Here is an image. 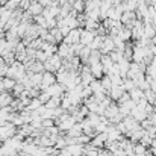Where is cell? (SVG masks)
I'll list each match as a JSON object with an SVG mask.
<instances>
[{
    "mask_svg": "<svg viewBox=\"0 0 156 156\" xmlns=\"http://www.w3.org/2000/svg\"><path fill=\"white\" fill-rule=\"evenodd\" d=\"M62 67V59L58 56V53L52 55L46 62H44V71H49V73H53L56 74V71Z\"/></svg>",
    "mask_w": 156,
    "mask_h": 156,
    "instance_id": "1",
    "label": "cell"
},
{
    "mask_svg": "<svg viewBox=\"0 0 156 156\" xmlns=\"http://www.w3.org/2000/svg\"><path fill=\"white\" fill-rule=\"evenodd\" d=\"M80 32H82V27H77V29H71L68 32L67 37H64L62 43L68 44V46H73V44H77L80 43Z\"/></svg>",
    "mask_w": 156,
    "mask_h": 156,
    "instance_id": "2",
    "label": "cell"
},
{
    "mask_svg": "<svg viewBox=\"0 0 156 156\" xmlns=\"http://www.w3.org/2000/svg\"><path fill=\"white\" fill-rule=\"evenodd\" d=\"M56 83V76L53 73H49V71H44L43 73V80H41V85H40V90L41 91H46L49 87H52Z\"/></svg>",
    "mask_w": 156,
    "mask_h": 156,
    "instance_id": "3",
    "label": "cell"
},
{
    "mask_svg": "<svg viewBox=\"0 0 156 156\" xmlns=\"http://www.w3.org/2000/svg\"><path fill=\"white\" fill-rule=\"evenodd\" d=\"M135 21H136V15H135V12H129V11H126V12H123V14H121L120 23H121L123 26H126V27L132 29V27H133V24H135Z\"/></svg>",
    "mask_w": 156,
    "mask_h": 156,
    "instance_id": "4",
    "label": "cell"
},
{
    "mask_svg": "<svg viewBox=\"0 0 156 156\" xmlns=\"http://www.w3.org/2000/svg\"><path fill=\"white\" fill-rule=\"evenodd\" d=\"M58 56L64 61V59H70L71 56H74L73 55V49H71V46H68V44H65V43H61V44H58Z\"/></svg>",
    "mask_w": 156,
    "mask_h": 156,
    "instance_id": "5",
    "label": "cell"
},
{
    "mask_svg": "<svg viewBox=\"0 0 156 156\" xmlns=\"http://www.w3.org/2000/svg\"><path fill=\"white\" fill-rule=\"evenodd\" d=\"M96 35H97L96 30H85V29H82V32H80V44L90 47V44L93 43Z\"/></svg>",
    "mask_w": 156,
    "mask_h": 156,
    "instance_id": "6",
    "label": "cell"
},
{
    "mask_svg": "<svg viewBox=\"0 0 156 156\" xmlns=\"http://www.w3.org/2000/svg\"><path fill=\"white\" fill-rule=\"evenodd\" d=\"M143 32H144V23L141 20H136L133 27H132V40L133 41H138L143 38Z\"/></svg>",
    "mask_w": 156,
    "mask_h": 156,
    "instance_id": "7",
    "label": "cell"
},
{
    "mask_svg": "<svg viewBox=\"0 0 156 156\" xmlns=\"http://www.w3.org/2000/svg\"><path fill=\"white\" fill-rule=\"evenodd\" d=\"M46 93L50 96V97H64V94H65V90H64V85H59V83H55L52 87H49L47 90H46Z\"/></svg>",
    "mask_w": 156,
    "mask_h": 156,
    "instance_id": "8",
    "label": "cell"
},
{
    "mask_svg": "<svg viewBox=\"0 0 156 156\" xmlns=\"http://www.w3.org/2000/svg\"><path fill=\"white\" fill-rule=\"evenodd\" d=\"M106 141H108V135H106V132H103V133H97L94 138H91L90 144L93 147H96V149H103Z\"/></svg>",
    "mask_w": 156,
    "mask_h": 156,
    "instance_id": "9",
    "label": "cell"
},
{
    "mask_svg": "<svg viewBox=\"0 0 156 156\" xmlns=\"http://www.w3.org/2000/svg\"><path fill=\"white\" fill-rule=\"evenodd\" d=\"M115 50V44H114V40L111 38V37H105L103 40V44H102V47H100V53L102 55H109L111 52H114Z\"/></svg>",
    "mask_w": 156,
    "mask_h": 156,
    "instance_id": "10",
    "label": "cell"
},
{
    "mask_svg": "<svg viewBox=\"0 0 156 156\" xmlns=\"http://www.w3.org/2000/svg\"><path fill=\"white\" fill-rule=\"evenodd\" d=\"M123 124L126 126L127 132H132V130H136V129H140V127H141V126H140V123H138L132 115L124 117V118H123Z\"/></svg>",
    "mask_w": 156,
    "mask_h": 156,
    "instance_id": "11",
    "label": "cell"
},
{
    "mask_svg": "<svg viewBox=\"0 0 156 156\" xmlns=\"http://www.w3.org/2000/svg\"><path fill=\"white\" fill-rule=\"evenodd\" d=\"M118 114H120V112H118V105L115 103V102H112L108 108H105V112H103V115L108 118V121L112 120L114 117H117Z\"/></svg>",
    "mask_w": 156,
    "mask_h": 156,
    "instance_id": "12",
    "label": "cell"
},
{
    "mask_svg": "<svg viewBox=\"0 0 156 156\" xmlns=\"http://www.w3.org/2000/svg\"><path fill=\"white\" fill-rule=\"evenodd\" d=\"M146 58V47H136L133 46V55H132V62L140 64Z\"/></svg>",
    "mask_w": 156,
    "mask_h": 156,
    "instance_id": "13",
    "label": "cell"
},
{
    "mask_svg": "<svg viewBox=\"0 0 156 156\" xmlns=\"http://www.w3.org/2000/svg\"><path fill=\"white\" fill-rule=\"evenodd\" d=\"M117 37H118L123 43H129V41H132V29H129V27L123 26V27L118 30Z\"/></svg>",
    "mask_w": 156,
    "mask_h": 156,
    "instance_id": "14",
    "label": "cell"
},
{
    "mask_svg": "<svg viewBox=\"0 0 156 156\" xmlns=\"http://www.w3.org/2000/svg\"><path fill=\"white\" fill-rule=\"evenodd\" d=\"M65 152L68 153V156H83V146H80V144L67 146Z\"/></svg>",
    "mask_w": 156,
    "mask_h": 156,
    "instance_id": "15",
    "label": "cell"
},
{
    "mask_svg": "<svg viewBox=\"0 0 156 156\" xmlns=\"http://www.w3.org/2000/svg\"><path fill=\"white\" fill-rule=\"evenodd\" d=\"M124 93H126V91L123 90V87H112V88H111V91L108 93V97H109L112 102H117V100L124 94Z\"/></svg>",
    "mask_w": 156,
    "mask_h": 156,
    "instance_id": "16",
    "label": "cell"
},
{
    "mask_svg": "<svg viewBox=\"0 0 156 156\" xmlns=\"http://www.w3.org/2000/svg\"><path fill=\"white\" fill-rule=\"evenodd\" d=\"M82 133H83V132H82V124H80V123H76L70 130L65 132V136H68V138H79Z\"/></svg>",
    "mask_w": 156,
    "mask_h": 156,
    "instance_id": "17",
    "label": "cell"
},
{
    "mask_svg": "<svg viewBox=\"0 0 156 156\" xmlns=\"http://www.w3.org/2000/svg\"><path fill=\"white\" fill-rule=\"evenodd\" d=\"M90 70H91V74H93V77L94 79H102L105 76L103 73V67H102V64L99 62V64H93V65H90Z\"/></svg>",
    "mask_w": 156,
    "mask_h": 156,
    "instance_id": "18",
    "label": "cell"
},
{
    "mask_svg": "<svg viewBox=\"0 0 156 156\" xmlns=\"http://www.w3.org/2000/svg\"><path fill=\"white\" fill-rule=\"evenodd\" d=\"M43 9H44V8H43L38 2H32V3H30V6H29V9H27L26 12H29L32 17H38V15H41V14H43Z\"/></svg>",
    "mask_w": 156,
    "mask_h": 156,
    "instance_id": "19",
    "label": "cell"
},
{
    "mask_svg": "<svg viewBox=\"0 0 156 156\" xmlns=\"http://www.w3.org/2000/svg\"><path fill=\"white\" fill-rule=\"evenodd\" d=\"M15 83H17V82H15L14 79H9V77H2V79H0V87H2L3 91H9V93H11L12 88L15 87Z\"/></svg>",
    "mask_w": 156,
    "mask_h": 156,
    "instance_id": "20",
    "label": "cell"
},
{
    "mask_svg": "<svg viewBox=\"0 0 156 156\" xmlns=\"http://www.w3.org/2000/svg\"><path fill=\"white\" fill-rule=\"evenodd\" d=\"M130 115H132V117H133V118H135L138 123H141V121H144V120L147 118V114H146V111H144V109H140V108H136V106H135V108L130 111Z\"/></svg>",
    "mask_w": 156,
    "mask_h": 156,
    "instance_id": "21",
    "label": "cell"
},
{
    "mask_svg": "<svg viewBox=\"0 0 156 156\" xmlns=\"http://www.w3.org/2000/svg\"><path fill=\"white\" fill-rule=\"evenodd\" d=\"M12 100H14L12 94H11L9 91H3V93L0 94V108H6V106H9Z\"/></svg>",
    "mask_w": 156,
    "mask_h": 156,
    "instance_id": "22",
    "label": "cell"
},
{
    "mask_svg": "<svg viewBox=\"0 0 156 156\" xmlns=\"http://www.w3.org/2000/svg\"><path fill=\"white\" fill-rule=\"evenodd\" d=\"M100 64H102V67H103L105 74H108V71H109V70L112 68V65H114V62L111 61L109 55H102V58H100Z\"/></svg>",
    "mask_w": 156,
    "mask_h": 156,
    "instance_id": "23",
    "label": "cell"
},
{
    "mask_svg": "<svg viewBox=\"0 0 156 156\" xmlns=\"http://www.w3.org/2000/svg\"><path fill=\"white\" fill-rule=\"evenodd\" d=\"M27 76H29V80H30V85L32 87H40L41 85L43 73H27Z\"/></svg>",
    "mask_w": 156,
    "mask_h": 156,
    "instance_id": "24",
    "label": "cell"
},
{
    "mask_svg": "<svg viewBox=\"0 0 156 156\" xmlns=\"http://www.w3.org/2000/svg\"><path fill=\"white\" fill-rule=\"evenodd\" d=\"M129 97H130V100H133L136 103L141 99H144V91H141L140 88H133L132 91H129Z\"/></svg>",
    "mask_w": 156,
    "mask_h": 156,
    "instance_id": "25",
    "label": "cell"
},
{
    "mask_svg": "<svg viewBox=\"0 0 156 156\" xmlns=\"http://www.w3.org/2000/svg\"><path fill=\"white\" fill-rule=\"evenodd\" d=\"M117 65H118V70H120V76H121V79L126 77V74H127V71H129V65H130V62L126 61V59H123V61H120Z\"/></svg>",
    "mask_w": 156,
    "mask_h": 156,
    "instance_id": "26",
    "label": "cell"
},
{
    "mask_svg": "<svg viewBox=\"0 0 156 156\" xmlns=\"http://www.w3.org/2000/svg\"><path fill=\"white\" fill-rule=\"evenodd\" d=\"M100 58H102V53H100V50H91V55H90V58H88L87 65L99 64V62H100Z\"/></svg>",
    "mask_w": 156,
    "mask_h": 156,
    "instance_id": "27",
    "label": "cell"
},
{
    "mask_svg": "<svg viewBox=\"0 0 156 156\" xmlns=\"http://www.w3.org/2000/svg\"><path fill=\"white\" fill-rule=\"evenodd\" d=\"M156 35L155 27L152 24H144V32H143V38H147V40H152Z\"/></svg>",
    "mask_w": 156,
    "mask_h": 156,
    "instance_id": "28",
    "label": "cell"
},
{
    "mask_svg": "<svg viewBox=\"0 0 156 156\" xmlns=\"http://www.w3.org/2000/svg\"><path fill=\"white\" fill-rule=\"evenodd\" d=\"M64 23H65V26L71 30V29H77V27H80L79 26V21H77V18L76 17H67V18H64Z\"/></svg>",
    "mask_w": 156,
    "mask_h": 156,
    "instance_id": "29",
    "label": "cell"
},
{
    "mask_svg": "<svg viewBox=\"0 0 156 156\" xmlns=\"http://www.w3.org/2000/svg\"><path fill=\"white\" fill-rule=\"evenodd\" d=\"M123 8H124V12H126V11L135 12L136 8H138V2H135V0H124V2H123Z\"/></svg>",
    "mask_w": 156,
    "mask_h": 156,
    "instance_id": "30",
    "label": "cell"
},
{
    "mask_svg": "<svg viewBox=\"0 0 156 156\" xmlns=\"http://www.w3.org/2000/svg\"><path fill=\"white\" fill-rule=\"evenodd\" d=\"M103 40H105V37L96 35L94 40H93V43L90 44V49H91V50H100V47H102V44H103Z\"/></svg>",
    "mask_w": 156,
    "mask_h": 156,
    "instance_id": "31",
    "label": "cell"
},
{
    "mask_svg": "<svg viewBox=\"0 0 156 156\" xmlns=\"http://www.w3.org/2000/svg\"><path fill=\"white\" fill-rule=\"evenodd\" d=\"M121 87H123V90H124L126 93H129V91H132L133 88H136L135 82H133L132 79H129V77H123V83H121Z\"/></svg>",
    "mask_w": 156,
    "mask_h": 156,
    "instance_id": "32",
    "label": "cell"
},
{
    "mask_svg": "<svg viewBox=\"0 0 156 156\" xmlns=\"http://www.w3.org/2000/svg\"><path fill=\"white\" fill-rule=\"evenodd\" d=\"M2 59H3V62L8 65V67H11L14 62H15V53L14 52H6L2 55Z\"/></svg>",
    "mask_w": 156,
    "mask_h": 156,
    "instance_id": "33",
    "label": "cell"
},
{
    "mask_svg": "<svg viewBox=\"0 0 156 156\" xmlns=\"http://www.w3.org/2000/svg\"><path fill=\"white\" fill-rule=\"evenodd\" d=\"M100 83H102V88H103V91L108 94L109 91H111V88H112V82H111V77L108 76V74H105L103 77L100 79Z\"/></svg>",
    "mask_w": 156,
    "mask_h": 156,
    "instance_id": "34",
    "label": "cell"
},
{
    "mask_svg": "<svg viewBox=\"0 0 156 156\" xmlns=\"http://www.w3.org/2000/svg\"><path fill=\"white\" fill-rule=\"evenodd\" d=\"M90 55H91V49L90 47H87V46H83V49L80 50V53H79V59H80V62L82 64H87L88 62V58H90Z\"/></svg>",
    "mask_w": 156,
    "mask_h": 156,
    "instance_id": "35",
    "label": "cell"
},
{
    "mask_svg": "<svg viewBox=\"0 0 156 156\" xmlns=\"http://www.w3.org/2000/svg\"><path fill=\"white\" fill-rule=\"evenodd\" d=\"M100 26V23L99 21H93V20H85V23H83V26H82V29H85V30H97V27Z\"/></svg>",
    "mask_w": 156,
    "mask_h": 156,
    "instance_id": "36",
    "label": "cell"
},
{
    "mask_svg": "<svg viewBox=\"0 0 156 156\" xmlns=\"http://www.w3.org/2000/svg\"><path fill=\"white\" fill-rule=\"evenodd\" d=\"M49 32H50V35H52L53 38H55V43H56V46L62 43V40H64V37H62V34H61V30H59V27H53V29H50Z\"/></svg>",
    "mask_w": 156,
    "mask_h": 156,
    "instance_id": "37",
    "label": "cell"
},
{
    "mask_svg": "<svg viewBox=\"0 0 156 156\" xmlns=\"http://www.w3.org/2000/svg\"><path fill=\"white\" fill-rule=\"evenodd\" d=\"M144 99L147 100V103L156 106V93L155 91H152V90H146V91H144Z\"/></svg>",
    "mask_w": 156,
    "mask_h": 156,
    "instance_id": "38",
    "label": "cell"
},
{
    "mask_svg": "<svg viewBox=\"0 0 156 156\" xmlns=\"http://www.w3.org/2000/svg\"><path fill=\"white\" fill-rule=\"evenodd\" d=\"M47 109H56L61 108V97H50V100L44 105Z\"/></svg>",
    "mask_w": 156,
    "mask_h": 156,
    "instance_id": "39",
    "label": "cell"
},
{
    "mask_svg": "<svg viewBox=\"0 0 156 156\" xmlns=\"http://www.w3.org/2000/svg\"><path fill=\"white\" fill-rule=\"evenodd\" d=\"M71 8H73L77 14H83V12H85V0H76V2L71 5Z\"/></svg>",
    "mask_w": 156,
    "mask_h": 156,
    "instance_id": "40",
    "label": "cell"
},
{
    "mask_svg": "<svg viewBox=\"0 0 156 156\" xmlns=\"http://www.w3.org/2000/svg\"><path fill=\"white\" fill-rule=\"evenodd\" d=\"M23 91H24V87H23V83L17 82V83H15V87L12 88L11 94H12V97H14V99H18V97H20V94H21Z\"/></svg>",
    "mask_w": 156,
    "mask_h": 156,
    "instance_id": "41",
    "label": "cell"
},
{
    "mask_svg": "<svg viewBox=\"0 0 156 156\" xmlns=\"http://www.w3.org/2000/svg\"><path fill=\"white\" fill-rule=\"evenodd\" d=\"M109 58H111V61L114 62V64H118L120 61H123L124 58H123V52H120V50H114V52L109 53Z\"/></svg>",
    "mask_w": 156,
    "mask_h": 156,
    "instance_id": "42",
    "label": "cell"
},
{
    "mask_svg": "<svg viewBox=\"0 0 156 156\" xmlns=\"http://www.w3.org/2000/svg\"><path fill=\"white\" fill-rule=\"evenodd\" d=\"M90 90L93 91V94H96V93H100V91H103V88H102V83H100V80L99 79H94L91 83H90Z\"/></svg>",
    "mask_w": 156,
    "mask_h": 156,
    "instance_id": "43",
    "label": "cell"
},
{
    "mask_svg": "<svg viewBox=\"0 0 156 156\" xmlns=\"http://www.w3.org/2000/svg\"><path fill=\"white\" fill-rule=\"evenodd\" d=\"M43 106V103L38 100V99H32L30 100V103L27 105V108H26V111H29V112H32V111H37V109H40Z\"/></svg>",
    "mask_w": 156,
    "mask_h": 156,
    "instance_id": "44",
    "label": "cell"
},
{
    "mask_svg": "<svg viewBox=\"0 0 156 156\" xmlns=\"http://www.w3.org/2000/svg\"><path fill=\"white\" fill-rule=\"evenodd\" d=\"M146 150H147V147H144L143 144H140V143H136L135 146H133V155L138 156V155H144L146 153Z\"/></svg>",
    "mask_w": 156,
    "mask_h": 156,
    "instance_id": "45",
    "label": "cell"
},
{
    "mask_svg": "<svg viewBox=\"0 0 156 156\" xmlns=\"http://www.w3.org/2000/svg\"><path fill=\"white\" fill-rule=\"evenodd\" d=\"M27 93H29V97L30 99H38L40 94H41V90H40V87H34V88L27 90Z\"/></svg>",
    "mask_w": 156,
    "mask_h": 156,
    "instance_id": "46",
    "label": "cell"
},
{
    "mask_svg": "<svg viewBox=\"0 0 156 156\" xmlns=\"http://www.w3.org/2000/svg\"><path fill=\"white\" fill-rule=\"evenodd\" d=\"M76 141H77V144H80V146H87V144H90L91 143V136H88V135H80L79 138H76Z\"/></svg>",
    "mask_w": 156,
    "mask_h": 156,
    "instance_id": "47",
    "label": "cell"
},
{
    "mask_svg": "<svg viewBox=\"0 0 156 156\" xmlns=\"http://www.w3.org/2000/svg\"><path fill=\"white\" fill-rule=\"evenodd\" d=\"M34 23H35L37 26H40V27H43V29H47V27H46V18H44L43 15H38V17H34Z\"/></svg>",
    "mask_w": 156,
    "mask_h": 156,
    "instance_id": "48",
    "label": "cell"
},
{
    "mask_svg": "<svg viewBox=\"0 0 156 156\" xmlns=\"http://www.w3.org/2000/svg\"><path fill=\"white\" fill-rule=\"evenodd\" d=\"M47 59H49V56L46 55V52H43V50H37V53H35V61L46 62Z\"/></svg>",
    "mask_w": 156,
    "mask_h": 156,
    "instance_id": "49",
    "label": "cell"
},
{
    "mask_svg": "<svg viewBox=\"0 0 156 156\" xmlns=\"http://www.w3.org/2000/svg\"><path fill=\"white\" fill-rule=\"evenodd\" d=\"M52 126H55V120H52V118H43L41 120V127L43 129H47V127H52Z\"/></svg>",
    "mask_w": 156,
    "mask_h": 156,
    "instance_id": "50",
    "label": "cell"
},
{
    "mask_svg": "<svg viewBox=\"0 0 156 156\" xmlns=\"http://www.w3.org/2000/svg\"><path fill=\"white\" fill-rule=\"evenodd\" d=\"M38 100H40V102L43 103V106H44V105H46L47 102H49V100H50V96H49V94H47L46 91H41V94H40Z\"/></svg>",
    "mask_w": 156,
    "mask_h": 156,
    "instance_id": "51",
    "label": "cell"
},
{
    "mask_svg": "<svg viewBox=\"0 0 156 156\" xmlns=\"http://www.w3.org/2000/svg\"><path fill=\"white\" fill-rule=\"evenodd\" d=\"M91 96H93V91L90 90V87H83V90H82V100L83 99H88Z\"/></svg>",
    "mask_w": 156,
    "mask_h": 156,
    "instance_id": "52",
    "label": "cell"
},
{
    "mask_svg": "<svg viewBox=\"0 0 156 156\" xmlns=\"http://www.w3.org/2000/svg\"><path fill=\"white\" fill-rule=\"evenodd\" d=\"M127 100H130V97H129V93H124L118 100H117V105H123V103H126Z\"/></svg>",
    "mask_w": 156,
    "mask_h": 156,
    "instance_id": "53",
    "label": "cell"
},
{
    "mask_svg": "<svg viewBox=\"0 0 156 156\" xmlns=\"http://www.w3.org/2000/svg\"><path fill=\"white\" fill-rule=\"evenodd\" d=\"M149 149H150V150L153 152V155L156 156V136L152 140V144H150V147H149Z\"/></svg>",
    "mask_w": 156,
    "mask_h": 156,
    "instance_id": "54",
    "label": "cell"
},
{
    "mask_svg": "<svg viewBox=\"0 0 156 156\" xmlns=\"http://www.w3.org/2000/svg\"><path fill=\"white\" fill-rule=\"evenodd\" d=\"M59 30H61L62 37H67V35H68V32H70V29H68L67 26H62V27H59Z\"/></svg>",
    "mask_w": 156,
    "mask_h": 156,
    "instance_id": "55",
    "label": "cell"
},
{
    "mask_svg": "<svg viewBox=\"0 0 156 156\" xmlns=\"http://www.w3.org/2000/svg\"><path fill=\"white\" fill-rule=\"evenodd\" d=\"M124 0H112V6H117V5H121Z\"/></svg>",
    "mask_w": 156,
    "mask_h": 156,
    "instance_id": "56",
    "label": "cell"
},
{
    "mask_svg": "<svg viewBox=\"0 0 156 156\" xmlns=\"http://www.w3.org/2000/svg\"><path fill=\"white\" fill-rule=\"evenodd\" d=\"M74 2H76V0H67V3H68V5H73Z\"/></svg>",
    "mask_w": 156,
    "mask_h": 156,
    "instance_id": "57",
    "label": "cell"
},
{
    "mask_svg": "<svg viewBox=\"0 0 156 156\" xmlns=\"http://www.w3.org/2000/svg\"><path fill=\"white\" fill-rule=\"evenodd\" d=\"M12 2H14V3H17V5H20V3H21V0H12Z\"/></svg>",
    "mask_w": 156,
    "mask_h": 156,
    "instance_id": "58",
    "label": "cell"
},
{
    "mask_svg": "<svg viewBox=\"0 0 156 156\" xmlns=\"http://www.w3.org/2000/svg\"><path fill=\"white\" fill-rule=\"evenodd\" d=\"M152 8H153V9H155V11H156V2H155V3H153V5H152Z\"/></svg>",
    "mask_w": 156,
    "mask_h": 156,
    "instance_id": "59",
    "label": "cell"
},
{
    "mask_svg": "<svg viewBox=\"0 0 156 156\" xmlns=\"http://www.w3.org/2000/svg\"><path fill=\"white\" fill-rule=\"evenodd\" d=\"M153 112H155V114H156V106H153Z\"/></svg>",
    "mask_w": 156,
    "mask_h": 156,
    "instance_id": "60",
    "label": "cell"
}]
</instances>
